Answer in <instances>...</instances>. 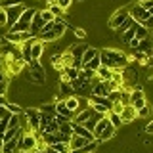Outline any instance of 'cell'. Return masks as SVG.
Masks as SVG:
<instances>
[{"label":"cell","mask_w":153,"mask_h":153,"mask_svg":"<svg viewBox=\"0 0 153 153\" xmlns=\"http://www.w3.org/2000/svg\"><path fill=\"white\" fill-rule=\"evenodd\" d=\"M100 59H102L103 67H109V69H113V71L124 69V67L130 63V61H128V56L123 54L117 48H103V50H100Z\"/></svg>","instance_id":"cell-1"},{"label":"cell","mask_w":153,"mask_h":153,"mask_svg":"<svg viewBox=\"0 0 153 153\" xmlns=\"http://www.w3.org/2000/svg\"><path fill=\"white\" fill-rule=\"evenodd\" d=\"M36 143H38V134L36 132H23V136L17 140V153H33L36 149Z\"/></svg>","instance_id":"cell-2"},{"label":"cell","mask_w":153,"mask_h":153,"mask_svg":"<svg viewBox=\"0 0 153 153\" xmlns=\"http://www.w3.org/2000/svg\"><path fill=\"white\" fill-rule=\"evenodd\" d=\"M23 115H25L27 121V128L31 132H38V126H40V111L38 107H27L23 109Z\"/></svg>","instance_id":"cell-3"},{"label":"cell","mask_w":153,"mask_h":153,"mask_svg":"<svg viewBox=\"0 0 153 153\" xmlns=\"http://www.w3.org/2000/svg\"><path fill=\"white\" fill-rule=\"evenodd\" d=\"M128 16H130V19H132L134 23H140V25H143V21H146L151 13L147 12L146 8H142L140 2H136V4H132V6L128 8Z\"/></svg>","instance_id":"cell-4"},{"label":"cell","mask_w":153,"mask_h":153,"mask_svg":"<svg viewBox=\"0 0 153 153\" xmlns=\"http://www.w3.org/2000/svg\"><path fill=\"white\" fill-rule=\"evenodd\" d=\"M128 17H130V16H128V8H121V10H117V12H115L113 16L109 17V27L117 31V29L121 27Z\"/></svg>","instance_id":"cell-5"},{"label":"cell","mask_w":153,"mask_h":153,"mask_svg":"<svg viewBox=\"0 0 153 153\" xmlns=\"http://www.w3.org/2000/svg\"><path fill=\"white\" fill-rule=\"evenodd\" d=\"M27 63L23 59H4V67H6L8 71V76L12 75H19L23 71V67H25Z\"/></svg>","instance_id":"cell-6"},{"label":"cell","mask_w":153,"mask_h":153,"mask_svg":"<svg viewBox=\"0 0 153 153\" xmlns=\"http://www.w3.org/2000/svg\"><path fill=\"white\" fill-rule=\"evenodd\" d=\"M6 10V16H8V25L6 27H12L13 23L17 21L19 17H21V13H23V10H25V6L23 4H17V6H10V8H4Z\"/></svg>","instance_id":"cell-7"},{"label":"cell","mask_w":153,"mask_h":153,"mask_svg":"<svg viewBox=\"0 0 153 153\" xmlns=\"http://www.w3.org/2000/svg\"><path fill=\"white\" fill-rule=\"evenodd\" d=\"M4 38H6L8 42H12V44H16V46H19V44H23L25 40H31V33H13V31H8L6 35H4Z\"/></svg>","instance_id":"cell-8"},{"label":"cell","mask_w":153,"mask_h":153,"mask_svg":"<svg viewBox=\"0 0 153 153\" xmlns=\"http://www.w3.org/2000/svg\"><path fill=\"white\" fill-rule=\"evenodd\" d=\"M92 113H94V109L90 107V103H88L86 107H82L80 111H76V113H75V117H73V123H76V124H82V123H86L90 117H92Z\"/></svg>","instance_id":"cell-9"},{"label":"cell","mask_w":153,"mask_h":153,"mask_svg":"<svg viewBox=\"0 0 153 153\" xmlns=\"http://www.w3.org/2000/svg\"><path fill=\"white\" fill-rule=\"evenodd\" d=\"M109 92H111V88H109V84L105 82V80H94L92 84V94L94 96H109Z\"/></svg>","instance_id":"cell-10"},{"label":"cell","mask_w":153,"mask_h":153,"mask_svg":"<svg viewBox=\"0 0 153 153\" xmlns=\"http://www.w3.org/2000/svg\"><path fill=\"white\" fill-rule=\"evenodd\" d=\"M121 119H123V124L132 123L134 119H138V111L132 107L130 103H128V105H124V107H123V111H121Z\"/></svg>","instance_id":"cell-11"},{"label":"cell","mask_w":153,"mask_h":153,"mask_svg":"<svg viewBox=\"0 0 153 153\" xmlns=\"http://www.w3.org/2000/svg\"><path fill=\"white\" fill-rule=\"evenodd\" d=\"M136 52H142V54H146L147 57H149L153 54V40L149 36L147 38H143V40L138 42V46H136Z\"/></svg>","instance_id":"cell-12"},{"label":"cell","mask_w":153,"mask_h":153,"mask_svg":"<svg viewBox=\"0 0 153 153\" xmlns=\"http://www.w3.org/2000/svg\"><path fill=\"white\" fill-rule=\"evenodd\" d=\"M71 124H73V134H76V136H82V138H86L88 142L96 140V138H94V134L90 132V130H86V128H84V124H76V123H73V121H71Z\"/></svg>","instance_id":"cell-13"},{"label":"cell","mask_w":153,"mask_h":153,"mask_svg":"<svg viewBox=\"0 0 153 153\" xmlns=\"http://www.w3.org/2000/svg\"><path fill=\"white\" fill-rule=\"evenodd\" d=\"M27 80H29V82H35V84H44L46 82L44 71H33V69H29L27 71Z\"/></svg>","instance_id":"cell-14"},{"label":"cell","mask_w":153,"mask_h":153,"mask_svg":"<svg viewBox=\"0 0 153 153\" xmlns=\"http://www.w3.org/2000/svg\"><path fill=\"white\" fill-rule=\"evenodd\" d=\"M65 102V105H67V109L69 111H73V113H76V111H80V98L79 96H67V98L63 100Z\"/></svg>","instance_id":"cell-15"},{"label":"cell","mask_w":153,"mask_h":153,"mask_svg":"<svg viewBox=\"0 0 153 153\" xmlns=\"http://www.w3.org/2000/svg\"><path fill=\"white\" fill-rule=\"evenodd\" d=\"M44 48H46L44 42H40V40L33 42L31 44V59H40V56L44 54Z\"/></svg>","instance_id":"cell-16"},{"label":"cell","mask_w":153,"mask_h":153,"mask_svg":"<svg viewBox=\"0 0 153 153\" xmlns=\"http://www.w3.org/2000/svg\"><path fill=\"white\" fill-rule=\"evenodd\" d=\"M56 115H61V117H67V119H71V121H73V117H75V113L67 109V105H65V102H63V100H59V102H56Z\"/></svg>","instance_id":"cell-17"},{"label":"cell","mask_w":153,"mask_h":153,"mask_svg":"<svg viewBox=\"0 0 153 153\" xmlns=\"http://www.w3.org/2000/svg\"><path fill=\"white\" fill-rule=\"evenodd\" d=\"M115 130H117V128H115L113 124L109 123L107 126H105L103 130L100 132V136H98V142H109V140H111V138L115 136Z\"/></svg>","instance_id":"cell-18"},{"label":"cell","mask_w":153,"mask_h":153,"mask_svg":"<svg viewBox=\"0 0 153 153\" xmlns=\"http://www.w3.org/2000/svg\"><path fill=\"white\" fill-rule=\"evenodd\" d=\"M86 48H88V44H73L69 48V54L73 56V59H82Z\"/></svg>","instance_id":"cell-19"},{"label":"cell","mask_w":153,"mask_h":153,"mask_svg":"<svg viewBox=\"0 0 153 153\" xmlns=\"http://www.w3.org/2000/svg\"><path fill=\"white\" fill-rule=\"evenodd\" d=\"M96 79H98V80H105V82H107V80H111L113 79V69L102 65L98 71H96Z\"/></svg>","instance_id":"cell-20"},{"label":"cell","mask_w":153,"mask_h":153,"mask_svg":"<svg viewBox=\"0 0 153 153\" xmlns=\"http://www.w3.org/2000/svg\"><path fill=\"white\" fill-rule=\"evenodd\" d=\"M36 12H38V10H35V8H25V10H23V13H21V17H19L17 21L29 23V25H31V21H33V17H35Z\"/></svg>","instance_id":"cell-21"},{"label":"cell","mask_w":153,"mask_h":153,"mask_svg":"<svg viewBox=\"0 0 153 153\" xmlns=\"http://www.w3.org/2000/svg\"><path fill=\"white\" fill-rule=\"evenodd\" d=\"M134 31H136L134 33V38H136V40H143V38L149 36V31L143 25H140V23H134Z\"/></svg>","instance_id":"cell-22"},{"label":"cell","mask_w":153,"mask_h":153,"mask_svg":"<svg viewBox=\"0 0 153 153\" xmlns=\"http://www.w3.org/2000/svg\"><path fill=\"white\" fill-rule=\"evenodd\" d=\"M86 142H88L86 138H82V136H76V134H73V136H71V140H69V147H71V149H80V147H82Z\"/></svg>","instance_id":"cell-23"},{"label":"cell","mask_w":153,"mask_h":153,"mask_svg":"<svg viewBox=\"0 0 153 153\" xmlns=\"http://www.w3.org/2000/svg\"><path fill=\"white\" fill-rule=\"evenodd\" d=\"M57 130H59L63 136H73V124H71V121H65V123H61V124H57Z\"/></svg>","instance_id":"cell-24"},{"label":"cell","mask_w":153,"mask_h":153,"mask_svg":"<svg viewBox=\"0 0 153 153\" xmlns=\"http://www.w3.org/2000/svg\"><path fill=\"white\" fill-rule=\"evenodd\" d=\"M2 153H17V140L16 138L2 143Z\"/></svg>","instance_id":"cell-25"},{"label":"cell","mask_w":153,"mask_h":153,"mask_svg":"<svg viewBox=\"0 0 153 153\" xmlns=\"http://www.w3.org/2000/svg\"><path fill=\"white\" fill-rule=\"evenodd\" d=\"M105 117L109 119V123H111L115 128H121V126H123V119H121V115H119V113H113V111H109L107 115H105Z\"/></svg>","instance_id":"cell-26"},{"label":"cell","mask_w":153,"mask_h":153,"mask_svg":"<svg viewBox=\"0 0 153 153\" xmlns=\"http://www.w3.org/2000/svg\"><path fill=\"white\" fill-rule=\"evenodd\" d=\"M100 54V50L96 46H88L86 48V52H84V56H82V63H88L90 59H92V57H96Z\"/></svg>","instance_id":"cell-27"},{"label":"cell","mask_w":153,"mask_h":153,"mask_svg":"<svg viewBox=\"0 0 153 153\" xmlns=\"http://www.w3.org/2000/svg\"><path fill=\"white\" fill-rule=\"evenodd\" d=\"M107 124H109V119L107 117H103V119H100V121L98 123H96V126H94V138H96V140H98V136H100V132H102L103 130V128L105 126H107Z\"/></svg>","instance_id":"cell-28"},{"label":"cell","mask_w":153,"mask_h":153,"mask_svg":"<svg viewBox=\"0 0 153 153\" xmlns=\"http://www.w3.org/2000/svg\"><path fill=\"white\" fill-rule=\"evenodd\" d=\"M52 65H54V69L61 71L65 67V59H63V54H54L52 56Z\"/></svg>","instance_id":"cell-29"},{"label":"cell","mask_w":153,"mask_h":153,"mask_svg":"<svg viewBox=\"0 0 153 153\" xmlns=\"http://www.w3.org/2000/svg\"><path fill=\"white\" fill-rule=\"evenodd\" d=\"M50 147L56 153H69L71 151V147H69V143H67V142H56L54 146H50Z\"/></svg>","instance_id":"cell-30"},{"label":"cell","mask_w":153,"mask_h":153,"mask_svg":"<svg viewBox=\"0 0 153 153\" xmlns=\"http://www.w3.org/2000/svg\"><path fill=\"white\" fill-rule=\"evenodd\" d=\"M84 67H86V69H92V71H98L100 67H102V59H100V54L96 56V57H92L88 63H84Z\"/></svg>","instance_id":"cell-31"},{"label":"cell","mask_w":153,"mask_h":153,"mask_svg":"<svg viewBox=\"0 0 153 153\" xmlns=\"http://www.w3.org/2000/svg\"><path fill=\"white\" fill-rule=\"evenodd\" d=\"M38 111L44 113V115H56V103H42L40 107H38Z\"/></svg>","instance_id":"cell-32"},{"label":"cell","mask_w":153,"mask_h":153,"mask_svg":"<svg viewBox=\"0 0 153 153\" xmlns=\"http://www.w3.org/2000/svg\"><path fill=\"white\" fill-rule=\"evenodd\" d=\"M46 10H48V12H50L54 17H63V16H65V12H63L59 6H57V4H48Z\"/></svg>","instance_id":"cell-33"},{"label":"cell","mask_w":153,"mask_h":153,"mask_svg":"<svg viewBox=\"0 0 153 153\" xmlns=\"http://www.w3.org/2000/svg\"><path fill=\"white\" fill-rule=\"evenodd\" d=\"M73 94V86L69 82H59V98L61 96H71Z\"/></svg>","instance_id":"cell-34"},{"label":"cell","mask_w":153,"mask_h":153,"mask_svg":"<svg viewBox=\"0 0 153 153\" xmlns=\"http://www.w3.org/2000/svg\"><path fill=\"white\" fill-rule=\"evenodd\" d=\"M21 126V115H12L8 119V128H19Z\"/></svg>","instance_id":"cell-35"},{"label":"cell","mask_w":153,"mask_h":153,"mask_svg":"<svg viewBox=\"0 0 153 153\" xmlns=\"http://www.w3.org/2000/svg\"><path fill=\"white\" fill-rule=\"evenodd\" d=\"M134 33H136V31H134V23H132V27L128 29V31H124L123 35H121V40H123V42H126V44H128V42H130L132 38H134Z\"/></svg>","instance_id":"cell-36"},{"label":"cell","mask_w":153,"mask_h":153,"mask_svg":"<svg viewBox=\"0 0 153 153\" xmlns=\"http://www.w3.org/2000/svg\"><path fill=\"white\" fill-rule=\"evenodd\" d=\"M38 16H40V19H42V21H44V25H46V23H52V21H54V16H52V13L50 12H48V10H40V12H38Z\"/></svg>","instance_id":"cell-37"},{"label":"cell","mask_w":153,"mask_h":153,"mask_svg":"<svg viewBox=\"0 0 153 153\" xmlns=\"http://www.w3.org/2000/svg\"><path fill=\"white\" fill-rule=\"evenodd\" d=\"M6 107H8V111L12 113V115H21V113H23V109L19 107L17 103H12V102H8V103H6Z\"/></svg>","instance_id":"cell-38"},{"label":"cell","mask_w":153,"mask_h":153,"mask_svg":"<svg viewBox=\"0 0 153 153\" xmlns=\"http://www.w3.org/2000/svg\"><path fill=\"white\" fill-rule=\"evenodd\" d=\"M21 4V0H0V8H10V6H17Z\"/></svg>","instance_id":"cell-39"},{"label":"cell","mask_w":153,"mask_h":153,"mask_svg":"<svg viewBox=\"0 0 153 153\" xmlns=\"http://www.w3.org/2000/svg\"><path fill=\"white\" fill-rule=\"evenodd\" d=\"M132 23H134V21H132V19H130V17H128V19H126V21H124V23H123V25H121V27H119V29H117V31H119V33H121V35H123V33H124V31H128V29H130V27H132Z\"/></svg>","instance_id":"cell-40"},{"label":"cell","mask_w":153,"mask_h":153,"mask_svg":"<svg viewBox=\"0 0 153 153\" xmlns=\"http://www.w3.org/2000/svg\"><path fill=\"white\" fill-rule=\"evenodd\" d=\"M27 65H29V69H33V71H44V69H42V65L38 63V59H31Z\"/></svg>","instance_id":"cell-41"},{"label":"cell","mask_w":153,"mask_h":153,"mask_svg":"<svg viewBox=\"0 0 153 153\" xmlns=\"http://www.w3.org/2000/svg\"><path fill=\"white\" fill-rule=\"evenodd\" d=\"M56 4H57V6H59V8L65 12V10H69V6L73 4V0H56Z\"/></svg>","instance_id":"cell-42"},{"label":"cell","mask_w":153,"mask_h":153,"mask_svg":"<svg viewBox=\"0 0 153 153\" xmlns=\"http://www.w3.org/2000/svg\"><path fill=\"white\" fill-rule=\"evenodd\" d=\"M8 25V16H6V10L0 8V27H6Z\"/></svg>","instance_id":"cell-43"},{"label":"cell","mask_w":153,"mask_h":153,"mask_svg":"<svg viewBox=\"0 0 153 153\" xmlns=\"http://www.w3.org/2000/svg\"><path fill=\"white\" fill-rule=\"evenodd\" d=\"M140 4H142V8H146L147 12H149L151 16H153V0H142Z\"/></svg>","instance_id":"cell-44"},{"label":"cell","mask_w":153,"mask_h":153,"mask_svg":"<svg viewBox=\"0 0 153 153\" xmlns=\"http://www.w3.org/2000/svg\"><path fill=\"white\" fill-rule=\"evenodd\" d=\"M149 105H146V107H142V109H138V117H142V119H146V117H149Z\"/></svg>","instance_id":"cell-45"},{"label":"cell","mask_w":153,"mask_h":153,"mask_svg":"<svg viewBox=\"0 0 153 153\" xmlns=\"http://www.w3.org/2000/svg\"><path fill=\"white\" fill-rule=\"evenodd\" d=\"M71 67L76 69V71H80L84 67V63H82V59H73V61H71Z\"/></svg>","instance_id":"cell-46"},{"label":"cell","mask_w":153,"mask_h":153,"mask_svg":"<svg viewBox=\"0 0 153 153\" xmlns=\"http://www.w3.org/2000/svg\"><path fill=\"white\" fill-rule=\"evenodd\" d=\"M4 80H8V71H6V67L2 63L0 65V82H4Z\"/></svg>","instance_id":"cell-47"},{"label":"cell","mask_w":153,"mask_h":153,"mask_svg":"<svg viewBox=\"0 0 153 153\" xmlns=\"http://www.w3.org/2000/svg\"><path fill=\"white\" fill-rule=\"evenodd\" d=\"M143 27H146L147 31H153V16H149L146 21H143Z\"/></svg>","instance_id":"cell-48"},{"label":"cell","mask_w":153,"mask_h":153,"mask_svg":"<svg viewBox=\"0 0 153 153\" xmlns=\"http://www.w3.org/2000/svg\"><path fill=\"white\" fill-rule=\"evenodd\" d=\"M75 36H79V38H86V31L84 29H75Z\"/></svg>","instance_id":"cell-49"},{"label":"cell","mask_w":153,"mask_h":153,"mask_svg":"<svg viewBox=\"0 0 153 153\" xmlns=\"http://www.w3.org/2000/svg\"><path fill=\"white\" fill-rule=\"evenodd\" d=\"M6 90H8V80L0 82V96H6Z\"/></svg>","instance_id":"cell-50"},{"label":"cell","mask_w":153,"mask_h":153,"mask_svg":"<svg viewBox=\"0 0 153 153\" xmlns=\"http://www.w3.org/2000/svg\"><path fill=\"white\" fill-rule=\"evenodd\" d=\"M146 132L147 134H153V121H149V123L146 124Z\"/></svg>","instance_id":"cell-51"},{"label":"cell","mask_w":153,"mask_h":153,"mask_svg":"<svg viewBox=\"0 0 153 153\" xmlns=\"http://www.w3.org/2000/svg\"><path fill=\"white\" fill-rule=\"evenodd\" d=\"M8 103V100H6V96H0V105H6Z\"/></svg>","instance_id":"cell-52"},{"label":"cell","mask_w":153,"mask_h":153,"mask_svg":"<svg viewBox=\"0 0 153 153\" xmlns=\"http://www.w3.org/2000/svg\"><path fill=\"white\" fill-rule=\"evenodd\" d=\"M46 153H56V151H54V149H52V147H50V146H46Z\"/></svg>","instance_id":"cell-53"},{"label":"cell","mask_w":153,"mask_h":153,"mask_svg":"<svg viewBox=\"0 0 153 153\" xmlns=\"http://www.w3.org/2000/svg\"><path fill=\"white\" fill-rule=\"evenodd\" d=\"M33 153H46V149H42V151H38V149H35Z\"/></svg>","instance_id":"cell-54"},{"label":"cell","mask_w":153,"mask_h":153,"mask_svg":"<svg viewBox=\"0 0 153 153\" xmlns=\"http://www.w3.org/2000/svg\"><path fill=\"white\" fill-rule=\"evenodd\" d=\"M2 63H4V57H2V56H0V65H2Z\"/></svg>","instance_id":"cell-55"},{"label":"cell","mask_w":153,"mask_h":153,"mask_svg":"<svg viewBox=\"0 0 153 153\" xmlns=\"http://www.w3.org/2000/svg\"><path fill=\"white\" fill-rule=\"evenodd\" d=\"M0 153H2V143H0Z\"/></svg>","instance_id":"cell-56"},{"label":"cell","mask_w":153,"mask_h":153,"mask_svg":"<svg viewBox=\"0 0 153 153\" xmlns=\"http://www.w3.org/2000/svg\"><path fill=\"white\" fill-rule=\"evenodd\" d=\"M76 2H82V0H76Z\"/></svg>","instance_id":"cell-57"}]
</instances>
